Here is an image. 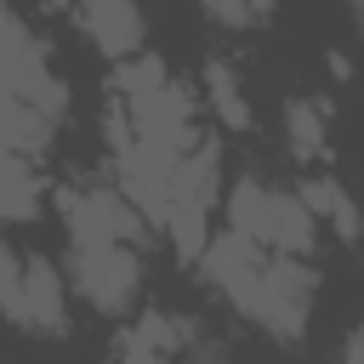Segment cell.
Masks as SVG:
<instances>
[{
  "label": "cell",
  "instance_id": "cell-10",
  "mask_svg": "<svg viewBox=\"0 0 364 364\" xmlns=\"http://www.w3.org/2000/svg\"><path fill=\"white\" fill-rule=\"evenodd\" d=\"M301 199H307V210L318 216V228H336V239H358L364 233V216H358V205L347 199V188L336 182V176H307L301 188H296Z\"/></svg>",
  "mask_w": 364,
  "mask_h": 364
},
{
  "label": "cell",
  "instance_id": "cell-7",
  "mask_svg": "<svg viewBox=\"0 0 364 364\" xmlns=\"http://www.w3.org/2000/svg\"><path fill=\"white\" fill-rule=\"evenodd\" d=\"M68 279L97 313H125L142 290V256L131 245H68Z\"/></svg>",
  "mask_w": 364,
  "mask_h": 364
},
{
  "label": "cell",
  "instance_id": "cell-16",
  "mask_svg": "<svg viewBox=\"0 0 364 364\" xmlns=\"http://www.w3.org/2000/svg\"><path fill=\"white\" fill-rule=\"evenodd\" d=\"M341 364H364V330H353V336H347V347H341Z\"/></svg>",
  "mask_w": 364,
  "mask_h": 364
},
{
  "label": "cell",
  "instance_id": "cell-6",
  "mask_svg": "<svg viewBox=\"0 0 364 364\" xmlns=\"http://www.w3.org/2000/svg\"><path fill=\"white\" fill-rule=\"evenodd\" d=\"M68 245H142V210L119 188H63L57 193Z\"/></svg>",
  "mask_w": 364,
  "mask_h": 364
},
{
  "label": "cell",
  "instance_id": "cell-5",
  "mask_svg": "<svg viewBox=\"0 0 364 364\" xmlns=\"http://www.w3.org/2000/svg\"><path fill=\"white\" fill-rule=\"evenodd\" d=\"M0 40H6V46H0V51H6V102H23V108H34V114H46V119L63 125V114H68V85L51 74L46 46L34 40V28H28L17 11H6Z\"/></svg>",
  "mask_w": 364,
  "mask_h": 364
},
{
  "label": "cell",
  "instance_id": "cell-2",
  "mask_svg": "<svg viewBox=\"0 0 364 364\" xmlns=\"http://www.w3.org/2000/svg\"><path fill=\"white\" fill-rule=\"evenodd\" d=\"M114 102L125 108V119L142 142H154L176 159H188L205 142L199 114H193V91L182 80H171V68L154 51H142L131 63H114Z\"/></svg>",
  "mask_w": 364,
  "mask_h": 364
},
{
  "label": "cell",
  "instance_id": "cell-15",
  "mask_svg": "<svg viewBox=\"0 0 364 364\" xmlns=\"http://www.w3.org/2000/svg\"><path fill=\"white\" fill-rule=\"evenodd\" d=\"M199 11H205L210 23H222V28H245V23H256L250 0H199Z\"/></svg>",
  "mask_w": 364,
  "mask_h": 364
},
{
  "label": "cell",
  "instance_id": "cell-17",
  "mask_svg": "<svg viewBox=\"0 0 364 364\" xmlns=\"http://www.w3.org/2000/svg\"><path fill=\"white\" fill-rule=\"evenodd\" d=\"M250 11H256V23H262V17H273V11H279V0H250Z\"/></svg>",
  "mask_w": 364,
  "mask_h": 364
},
{
  "label": "cell",
  "instance_id": "cell-9",
  "mask_svg": "<svg viewBox=\"0 0 364 364\" xmlns=\"http://www.w3.org/2000/svg\"><path fill=\"white\" fill-rule=\"evenodd\" d=\"M40 210H46V171H40V159L0 154V216L11 228H23Z\"/></svg>",
  "mask_w": 364,
  "mask_h": 364
},
{
  "label": "cell",
  "instance_id": "cell-11",
  "mask_svg": "<svg viewBox=\"0 0 364 364\" xmlns=\"http://www.w3.org/2000/svg\"><path fill=\"white\" fill-rule=\"evenodd\" d=\"M205 102L216 108V119H222L228 131H250V125H256V114H250V102H245V85H239V68L222 63V57L205 63Z\"/></svg>",
  "mask_w": 364,
  "mask_h": 364
},
{
  "label": "cell",
  "instance_id": "cell-18",
  "mask_svg": "<svg viewBox=\"0 0 364 364\" xmlns=\"http://www.w3.org/2000/svg\"><path fill=\"white\" fill-rule=\"evenodd\" d=\"M353 17H358V28H364V0H353Z\"/></svg>",
  "mask_w": 364,
  "mask_h": 364
},
{
  "label": "cell",
  "instance_id": "cell-13",
  "mask_svg": "<svg viewBox=\"0 0 364 364\" xmlns=\"http://www.w3.org/2000/svg\"><path fill=\"white\" fill-rule=\"evenodd\" d=\"M0 136H6V154H23V159H46L51 136H57V119L23 108V102H6L0 114Z\"/></svg>",
  "mask_w": 364,
  "mask_h": 364
},
{
  "label": "cell",
  "instance_id": "cell-4",
  "mask_svg": "<svg viewBox=\"0 0 364 364\" xmlns=\"http://www.w3.org/2000/svg\"><path fill=\"white\" fill-rule=\"evenodd\" d=\"M0 301H6V318L28 336L68 330V284H63L57 262H46V256H23L17 245H6L0 250Z\"/></svg>",
  "mask_w": 364,
  "mask_h": 364
},
{
  "label": "cell",
  "instance_id": "cell-8",
  "mask_svg": "<svg viewBox=\"0 0 364 364\" xmlns=\"http://www.w3.org/2000/svg\"><path fill=\"white\" fill-rule=\"evenodd\" d=\"M74 17H80V28L91 34V46H97L108 63L142 57L148 23H142V6H136V0H74Z\"/></svg>",
  "mask_w": 364,
  "mask_h": 364
},
{
  "label": "cell",
  "instance_id": "cell-1",
  "mask_svg": "<svg viewBox=\"0 0 364 364\" xmlns=\"http://www.w3.org/2000/svg\"><path fill=\"white\" fill-rule=\"evenodd\" d=\"M199 279L228 307H239L262 336H273L284 347L307 336V307L318 290V273L307 267V256H279V250H262L256 239H245L239 228H216L210 250L199 256Z\"/></svg>",
  "mask_w": 364,
  "mask_h": 364
},
{
  "label": "cell",
  "instance_id": "cell-12",
  "mask_svg": "<svg viewBox=\"0 0 364 364\" xmlns=\"http://www.w3.org/2000/svg\"><path fill=\"white\" fill-rule=\"evenodd\" d=\"M324 119H330L324 97H290L284 102V136H290L296 159H324Z\"/></svg>",
  "mask_w": 364,
  "mask_h": 364
},
{
  "label": "cell",
  "instance_id": "cell-14",
  "mask_svg": "<svg viewBox=\"0 0 364 364\" xmlns=\"http://www.w3.org/2000/svg\"><path fill=\"white\" fill-rule=\"evenodd\" d=\"M114 364H171V353L148 347L136 330H119V341H114Z\"/></svg>",
  "mask_w": 364,
  "mask_h": 364
},
{
  "label": "cell",
  "instance_id": "cell-3",
  "mask_svg": "<svg viewBox=\"0 0 364 364\" xmlns=\"http://www.w3.org/2000/svg\"><path fill=\"white\" fill-rule=\"evenodd\" d=\"M228 228H239L245 239H256L262 250L279 256H313L318 245V216L307 210L301 193H279L262 176H239L228 193Z\"/></svg>",
  "mask_w": 364,
  "mask_h": 364
}]
</instances>
